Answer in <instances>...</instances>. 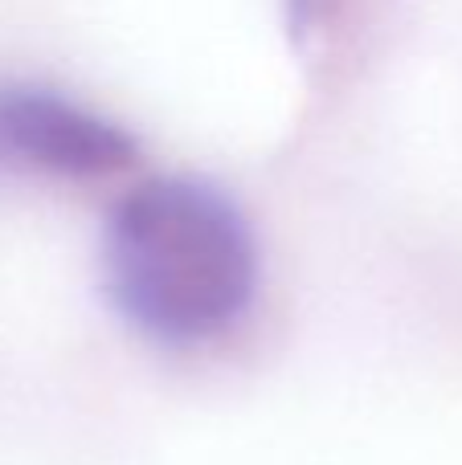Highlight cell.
I'll return each mask as SVG.
<instances>
[{
	"label": "cell",
	"instance_id": "6da1fadb",
	"mask_svg": "<svg viewBox=\"0 0 462 465\" xmlns=\"http://www.w3.org/2000/svg\"><path fill=\"white\" fill-rule=\"evenodd\" d=\"M258 290V245L221 188L156 176L103 229V294L136 335L196 347L237 327Z\"/></svg>",
	"mask_w": 462,
	"mask_h": 465
},
{
	"label": "cell",
	"instance_id": "3957f363",
	"mask_svg": "<svg viewBox=\"0 0 462 465\" xmlns=\"http://www.w3.org/2000/svg\"><path fill=\"white\" fill-rule=\"evenodd\" d=\"M336 8H340V0H283L286 33H291L295 45H303L316 29H324L336 16Z\"/></svg>",
	"mask_w": 462,
	"mask_h": 465
},
{
	"label": "cell",
	"instance_id": "7a4b0ae2",
	"mask_svg": "<svg viewBox=\"0 0 462 465\" xmlns=\"http://www.w3.org/2000/svg\"><path fill=\"white\" fill-rule=\"evenodd\" d=\"M0 155L49 176L98 180L136 160V139L54 90L0 86Z\"/></svg>",
	"mask_w": 462,
	"mask_h": 465
}]
</instances>
